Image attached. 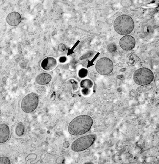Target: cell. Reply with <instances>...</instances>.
Here are the masks:
<instances>
[{
    "label": "cell",
    "instance_id": "19",
    "mask_svg": "<svg viewBox=\"0 0 159 164\" xmlns=\"http://www.w3.org/2000/svg\"><path fill=\"white\" fill-rule=\"evenodd\" d=\"M58 50L60 51H64L66 49V46L64 44L61 43L58 46Z\"/></svg>",
    "mask_w": 159,
    "mask_h": 164
},
{
    "label": "cell",
    "instance_id": "7",
    "mask_svg": "<svg viewBox=\"0 0 159 164\" xmlns=\"http://www.w3.org/2000/svg\"><path fill=\"white\" fill-rule=\"evenodd\" d=\"M119 45L123 50L126 51L131 50L135 47V40L132 36H125L120 40Z\"/></svg>",
    "mask_w": 159,
    "mask_h": 164
},
{
    "label": "cell",
    "instance_id": "6",
    "mask_svg": "<svg viewBox=\"0 0 159 164\" xmlns=\"http://www.w3.org/2000/svg\"><path fill=\"white\" fill-rule=\"evenodd\" d=\"M112 61L107 58H103L97 62L95 68L98 73L102 75H107L110 74L113 69Z\"/></svg>",
    "mask_w": 159,
    "mask_h": 164
},
{
    "label": "cell",
    "instance_id": "13",
    "mask_svg": "<svg viewBox=\"0 0 159 164\" xmlns=\"http://www.w3.org/2000/svg\"><path fill=\"white\" fill-rule=\"evenodd\" d=\"M24 125L20 123L17 125L15 128V133L19 136L22 135L24 134Z\"/></svg>",
    "mask_w": 159,
    "mask_h": 164
},
{
    "label": "cell",
    "instance_id": "8",
    "mask_svg": "<svg viewBox=\"0 0 159 164\" xmlns=\"http://www.w3.org/2000/svg\"><path fill=\"white\" fill-rule=\"evenodd\" d=\"M57 64V61L54 58L47 57L42 61L41 66L45 70L50 71L55 68Z\"/></svg>",
    "mask_w": 159,
    "mask_h": 164
},
{
    "label": "cell",
    "instance_id": "10",
    "mask_svg": "<svg viewBox=\"0 0 159 164\" xmlns=\"http://www.w3.org/2000/svg\"><path fill=\"white\" fill-rule=\"evenodd\" d=\"M1 136H0V143H5L9 138L10 136V129L8 125L5 124L1 125Z\"/></svg>",
    "mask_w": 159,
    "mask_h": 164
},
{
    "label": "cell",
    "instance_id": "3",
    "mask_svg": "<svg viewBox=\"0 0 159 164\" xmlns=\"http://www.w3.org/2000/svg\"><path fill=\"white\" fill-rule=\"evenodd\" d=\"M154 79V75L150 69L146 68H140L136 70L133 75L135 83L141 86H144L151 83Z\"/></svg>",
    "mask_w": 159,
    "mask_h": 164
},
{
    "label": "cell",
    "instance_id": "20",
    "mask_svg": "<svg viewBox=\"0 0 159 164\" xmlns=\"http://www.w3.org/2000/svg\"><path fill=\"white\" fill-rule=\"evenodd\" d=\"M82 92L83 95L86 96L89 95L90 93V89H83L82 90Z\"/></svg>",
    "mask_w": 159,
    "mask_h": 164
},
{
    "label": "cell",
    "instance_id": "23",
    "mask_svg": "<svg viewBox=\"0 0 159 164\" xmlns=\"http://www.w3.org/2000/svg\"><path fill=\"white\" fill-rule=\"evenodd\" d=\"M69 144L68 142H64V144H63V146H64V147L65 148H67L68 147H69V145H67V144Z\"/></svg>",
    "mask_w": 159,
    "mask_h": 164
},
{
    "label": "cell",
    "instance_id": "18",
    "mask_svg": "<svg viewBox=\"0 0 159 164\" xmlns=\"http://www.w3.org/2000/svg\"><path fill=\"white\" fill-rule=\"evenodd\" d=\"M10 161L9 158L7 157H2L0 158V163L1 164H10Z\"/></svg>",
    "mask_w": 159,
    "mask_h": 164
},
{
    "label": "cell",
    "instance_id": "2",
    "mask_svg": "<svg viewBox=\"0 0 159 164\" xmlns=\"http://www.w3.org/2000/svg\"><path fill=\"white\" fill-rule=\"evenodd\" d=\"M114 29L118 34L126 36L131 33L134 28V23L129 16L122 15L118 17L114 23Z\"/></svg>",
    "mask_w": 159,
    "mask_h": 164
},
{
    "label": "cell",
    "instance_id": "16",
    "mask_svg": "<svg viewBox=\"0 0 159 164\" xmlns=\"http://www.w3.org/2000/svg\"><path fill=\"white\" fill-rule=\"evenodd\" d=\"M88 74V70L86 69L82 68L79 70L78 72L79 76L83 78L86 77Z\"/></svg>",
    "mask_w": 159,
    "mask_h": 164
},
{
    "label": "cell",
    "instance_id": "14",
    "mask_svg": "<svg viewBox=\"0 0 159 164\" xmlns=\"http://www.w3.org/2000/svg\"><path fill=\"white\" fill-rule=\"evenodd\" d=\"M134 56L133 54H129L126 58L127 63L130 66H133L135 64L136 59Z\"/></svg>",
    "mask_w": 159,
    "mask_h": 164
},
{
    "label": "cell",
    "instance_id": "17",
    "mask_svg": "<svg viewBox=\"0 0 159 164\" xmlns=\"http://www.w3.org/2000/svg\"><path fill=\"white\" fill-rule=\"evenodd\" d=\"M121 3L123 6L128 8L132 5V2L131 1H121Z\"/></svg>",
    "mask_w": 159,
    "mask_h": 164
},
{
    "label": "cell",
    "instance_id": "4",
    "mask_svg": "<svg viewBox=\"0 0 159 164\" xmlns=\"http://www.w3.org/2000/svg\"><path fill=\"white\" fill-rule=\"evenodd\" d=\"M96 136L94 134L82 136L74 141L71 148L74 152L82 151L90 147L94 142Z\"/></svg>",
    "mask_w": 159,
    "mask_h": 164
},
{
    "label": "cell",
    "instance_id": "15",
    "mask_svg": "<svg viewBox=\"0 0 159 164\" xmlns=\"http://www.w3.org/2000/svg\"><path fill=\"white\" fill-rule=\"evenodd\" d=\"M107 49L108 51L110 53L115 52L117 49L116 45L114 43H110L107 47Z\"/></svg>",
    "mask_w": 159,
    "mask_h": 164
},
{
    "label": "cell",
    "instance_id": "1",
    "mask_svg": "<svg viewBox=\"0 0 159 164\" xmlns=\"http://www.w3.org/2000/svg\"><path fill=\"white\" fill-rule=\"evenodd\" d=\"M92 124L93 120L90 116H79L74 119L69 123L68 131L73 135H81L89 131Z\"/></svg>",
    "mask_w": 159,
    "mask_h": 164
},
{
    "label": "cell",
    "instance_id": "22",
    "mask_svg": "<svg viewBox=\"0 0 159 164\" xmlns=\"http://www.w3.org/2000/svg\"><path fill=\"white\" fill-rule=\"evenodd\" d=\"M66 58L65 57H60V62H64L66 61Z\"/></svg>",
    "mask_w": 159,
    "mask_h": 164
},
{
    "label": "cell",
    "instance_id": "12",
    "mask_svg": "<svg viewBox=\"0 0 159 164\" xmlns=\"http://www.w3.org/2000/svg\"><path fill=\"white\" fill-rule=\"evenodd\" d=\"M93 82L90 79H86L81 81L80 86L82 89H90L93 86Z\"/></svg>",
    "mask_w": 159,
    "mask_h": 164
},
{
    "label": "cell",
    "instance_id": "21",
    "mask_svg": "<svg viewBox=\"0 0 159 164\" xmlns=\"http://www.w3.org/2000/svg\"><path fill=\"white\" fill-rule=\"evenodd\" d=\"M92 52H88L86 54H85L84 56H82V57L81 58V59H86V58L90 57L92 56Z\"/></svg>",
    "mask_w": 159,
    "mask_h": 164
},
{
    "label": "cell",
    "instance_id": "11",
    "mask_svg": "<svg viewBox=\"0 0 159 164\" xmlns=\"http://www.w3.org/2000/svg\"><path fill=\"white\" fill-rule=\"evenodd\" d=\"M52 77L49 74L43 73L37 75L35 79L36 82L40 85L47 84L51 81Z\"/></svg>",
    "mask_w": 159,
    "mask_h": 164
},
{
    "label": "cell",
    "instance_id": "9",
    "mask_svg": "<svg viewBox=\"0 0 159 164\" xmlns=\"http://www.w3.org/2000/svg\"><path fill=\"white\" fill-rule=\"evenodd\" d=\"M21 16L18 12L11 13L8 14L6 17L7 22L12 27L18 26L21 22Z\"/></svg>",
    "mask_w": 159,
    "mask_h": 164
},
{
    "label": "cell",
    "instance_id": "5",
    "mask_svg": "<svg viewBox=\"0 0 159 164\" xmlns=\"http://www.w3.org/2000/svg\"><path fill=\"white\" fill-rule=\"evenodd\" d=\"M39 97L37 94L31 93L24 97L22 101V110L24 112H32L37 108L39 104Z\"/></svg>",
    "mask_w": 159,
    "mask_h": 164
}]
</instances>
